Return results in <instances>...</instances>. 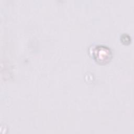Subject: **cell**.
<instances>
[{
  "label": "cell",
  "mask_w": 134,
  "mask_h": 134,
  "mask_svg": "<svg viewBox=\"0 0 134 134\" xmlns=\"http://www.w3.org/2000/svg\"><path fill=\"white\" fill-rule=\"evenodd\" d=\"M93 56L98 62L105 63L110 59L111 53L108 48L104 46H98L94 49Z\"/></svg>",
  "instance_id": "obj_1"
}]
</instances>
